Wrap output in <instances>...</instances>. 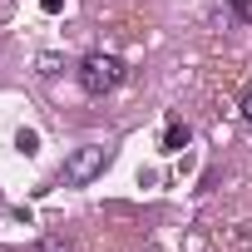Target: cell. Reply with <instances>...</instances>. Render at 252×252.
<instances>
[{"label":"cell","instance_id":"obj_9","mask_svg":"<svg viewBox=\"0 0 252 252\" xmlns=\"http://www.w3.org/2000/svg\"><path fill=\"white\" fill-rule=\"evenodd\" d=\"M242 119H247V124H252V89H247V94H242Z\"/></svg>","mask_w":252,"mask_h":252},{"label":"cell","instance_id":"obj_5","mask_svg":"<svg viewBox=\"0 0 252 252\" xmlns=\"http://www.w3.org/2000/svg\"><path fill=\"white\" fill-rule=\"evenodd\" d=\"M15 149H20V154H35V149H40V134H35V129H20V134H15Z\"/></svg>","mask_w":252,"mask_h":252},{"label":"cell","instance_id":"obj_10","mask_svg":"<svg viewBox=\"0 0 252 252\" xmlns=\"http://www.w3.org/2000/svg\"><path fill=\"white\" fill-rule=\"evenodd\" d=\"M0 208H5V193H0Z\"/></svg>","mask_w":252,"mask_h":252},{"label":"cell","instance_id":"obj_2","mask_svg":"<svg viewBox=\"0 0 252 252\" xmlns=\"http://www.w3.org/2000/svg\"><path fill=\"white\" fill-rule=\"evenodd\" d=\"M104 163H109V149H104V144H84V149H74V154L64 158L60 178H64V188H89V183L104 173Z\"/></svg>","mask_w":252,"mask_h":252},{"label":"cell","instance_id":"obj_7","mask_svg":"<svg viewBox=\"0 0 252 252\" xmlns=\"http://www.w3.org/2000/svg\"><path fill=\"white\" fill-rule=\"evenodd\" d=\"M40 252H69V242H64V237H45V242H40Z\"/></svg>","mask_w":252,"mask_h":252},{"label":"cell","instance_id":"obj_3","mask_svg":"<svg viewBox=\"0 0 252 252\" xmlns=\"http://www.w3.org/2000/svg\"><path fill=\"white\" fill-rule=\"evenodd\" d=\"M188 144H193V129H188L183 119H173V124H168V134H163V154H183Z\"/></svg>","mask_w":252,"mask_h":252},{"label":"cell","instance_id":"obj_4","mask_svg":"<svg viewBox=\"0 0 252 252\" xmlns=\"http://www.w3.org/2000/svg\"><path fill=\"white\" fill-rule=\"evenodd\" d=\"M35 64H40V74H45V79H55V74H64V60H60V55H40Z\"/></svg>","mask_w":252,"mask_h":252},{"label":"cell","instance_id":"obj_1","mask_svg":"<svg viewBox=\"0 0 252 252\" xmlns=\"http://www.w3.org/2000/svg\"><path fill=\"white\" fill-rule=\"evenodd\" d=\"M124 60L119 55H109V50H94V55H84L79 60V69H74V79H79V89L89 94V99H104V94H114L119 84H124Z\"/></svg>","mask_w":252,"mask_h":252},{"label":"cell","instance_id":"obj_6","mask_svg":"<svg viewBox=\"0 0 252 252\" xmlns=\"http://www.w3.org/2000/svg\"><path fill=\"white\" fill-rule=\"evenodd\" d=\"M227 10H232V20H237V25H252V0H232Z\"/></svg>","mask_w":252,"mask_h":252},{"label":"cell","instance_id":"obj_8","mask_svg":"<svg viewBox=\"0 0 252 252\" xmlns=\"http://www.w3.org/2000/svg\"><path fill=\"white\" fill-rule=\"evenodd\" d=\"M40 10H45V15H60V10H64V0H40Z\"/></svg>","mask_w":252,"mask_h":252}]
</instances>
